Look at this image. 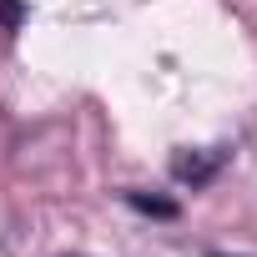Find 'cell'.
<instances>
[{"label": "cell", "instance_id": "7a4b0ae2", "mask_svg": "<svg viewBox=\"0 0 257 257\" xmlns=\"http://www.w3.org/2000/svg\"><path fill=\"white\" fill-rule=\"evenodd\" d=\"M121 197H126V207H137L147 217H177V202H167V197H147V192H121Z\"/></svg>", "mask_w": 257, "mask_h": 257}, {"label": "cell", "instance_id": "3957f363", "mask_svg": "<svg viewBox=\"0 0 257 257\" xmlns=\"http://www.w3.org/2000/svg\"><path fill=\"white\" fill-rule=\"evenodd\" d=\"M26 21V0H0V31H21Z\"/></svg>", "mask_w": 257, "mask_h": 257}, {"label": "cell", "instance_id": "6da1fadb", "mask_svg": "<svg viewBox=\"0 0 257 257\" xmlns=\"http://www.w3.org/2000/svg\"><path fill=\"white\" fill-rule=\"evenodd\" d=\"M222 172V152H177L172 157V177L187 187H207Z\"/></svg>", "mask_w": 257, "mask_h": 257}, {"label": "cell", "instance_id": "277c9868", "mask_svg": "<svg viewBox=\"0 0 257 257\" xmlns=\"http://www.w3.org/2000/svg\"><path fill=\"white\" fill-rule=\"evenodd\" d=\"M212 257H242V252H212Z\"/></svg>", "mask_w": 257, "mask_h": 257}, {"label": "cell", "instance_id": "5b68a950", "mask_svg": "<svg viewBox=\"0 0 257 257\" xmlns=\"http://www.w3.org/2000/svg\"><path fill=\"white\" fill-rule=\"evenodd\" d=\"M66 257H81V252H66Z\"/></svg>", "mask_w": 257, "mask_h": 257}]
</instances>
